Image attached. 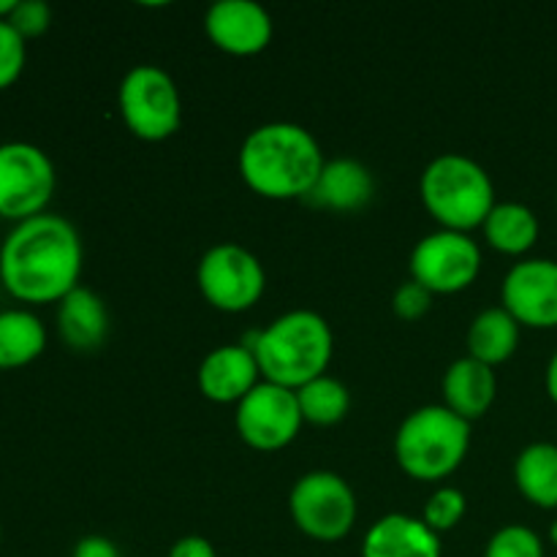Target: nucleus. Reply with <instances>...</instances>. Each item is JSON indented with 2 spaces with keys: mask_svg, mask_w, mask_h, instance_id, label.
Returning <instances> with one entry per match:
<instances>
[{
  "mask_svg": "<svg viewBox=\"0 0 557 557\" xmlns=\"http://www.w3.org/2000/svg\"><path fill=\"white\" fill-rule=\"evenodd\" d=\"M297 403L305 422L315 424V428H332L346 419L348 408H351V395L343 381L332 379V375H319L299 386Z\"/></svg>",
  "mask_w": 557,
  "mask_h": 557,
  "instance_id": "23",
  "label": "nucleus"
},
{
  "mask_svg": "<svg viewBox=\"0 0 557 557\" xmlns=\"http://www.w3.org/2000/svg\"><path fill=\"white\" fill-rule=\"evenodd\" d=\"M324 163L319 139L305 125L286 120L250 131L237 152L243 183L270 201L308 199Z\"/></svg>",
  "mask_w": 557,
  "mask_h": 557,
  "instance_id": "2",
  "label": "nucleus"
},
{
  "mask_svg": "<svg viewBox=\"0 0 557 557\" xmlns=\"http://www.w3.org/2000/svg\"><path fill=\"white\" fill-rule=\"evenodd\" d=\"M210 44L234 58H253L270 47L275 25L264 5L253 0H218L205 14Z\"/></svg>",
  "mask_w": 557,
  "mask_h": 557,
  "instance_id": "13",
  "label": "nucleus"
},
{
  "mask_svg": "<svg viewBox=\"0 0 557 557\" xmlns=\"http://www.w3.org/2000/svg\"><path fill=\"white\" fill-rule=\"evenodd\" d=\"M16 9V0H0V20H9Z\"/></svg>",
  "mask_w": 557,
  "mask_h": 557,
  "instance_id": "32",
  "label": "nucleus"
},
{
  "mask_svg": "<svg viewBox=\"0 0 557 557\" xmlns=\"http://www.w3.org/2000/svg\"><path fill=\"white\" fill-rule=\"evenodd\" d=\"M305 419L299 411L297 392L261 381L248 397L237 403L234 428L256 451H281L294 444Z\"/></svg>",
  "mask_w": 557,
  "mask_h": 557,
  "instance_id": "11",
  "label": "nucleus"
},
{
  "mask_svg": "<svg viewBox=\"0 0 557 557\" xmlns=\"http://www.w3.org/2000/svg\"><path fill=\"white\" fill-rule=\"evenodd\" d=\"M54 185V163L41 147L30 141L0 145V218L22 223L44 215Z\"/></svg>",
  "mask_w": 557,
  "mask_h": 557,
  "instance_id": "9",
  "label": "nucleus"
},
{
  "mask_svg": "<svg viewBox=\"0 0 557 557\" xmlns=\"http://www.w3.org/2000/svg\"><path fill=\"white\" fill-rule=\"evenodd\" d=\"M0 539H3V533H0Z\"/></svg>",
  "mask_w": 557,
  "mask_h": 557,
  "instance_id": "34",
  "label": "nucleus"
},
{
  "mask_svg": "<svg viewBox=\"0 0 557 557\" xmlns=\"http://www.w3.org/2000/svg\"><path fill=\"white\" fill-rule=\"evenodd\" d=\"M58 332L71 351H98L109 337L107 302L92 288L76 286L58 302Z\"/></svg>",
  "mask_w": 557,
  "mask_h": 557,
  "instance_id": "18",
  "label": "nucleus"
},
{
  "mask_svg": "<svg viewBox=\"0 0 557 557\" xmlns=\"http://www.w3.org/2000/svg\"><path fill=\"white\" fill-rule=\"evenodd\" d=\"M549 544L557 547V517L553 520V525H549Z\"/></svg>",
  "mask_w": 557,
  "mask_h": 557,
  "instance_id": "33",
  "label": "nucleus"
},
{
  "mask_svg": "<svg viewBox=\"0 0 557 557\" xmlns=\"http://www.w3.org/2000/svg\"><path fill=\"white\" fill-rule=\"evenodd\" d=\"M82 267L79 232L54 212L16 223L0 245V283L16 302H60L79 286Z\"/></svg>",
  "mask_w": 557,
  "mask_h": 557,
  "instance_id": "1",
  "label": "nucleus"
},
{
  "mask_svg": "<svg viewBox=\"0 0 557 557\" xmlns=\"http://www.w3.org/2000/svg\"><path fill=\"white\" fill-rule=\"evenodd\" d=\"M520 335L522 326L517 324L515 315L500 308V305H495V308L482 310L468 326V357L479 359L490 368H498V364L509 362L515 357L517 348H520Z\"/></svg>",
  "mask_w": 557,
  "mask_h": 557,
  "instance_id": "19",
  "label": "nucleus"
},
{
  "mask_svg": "<svg viewBox=\"0 0 557 557\" xmlns=\"http://www.w3.org/2000/svg\"><path fill=\"white\" fill-rule=\"evenodd\" d=\"M375 194L373 172L357 158H332L324 163L308 201L332 212H357Z\"/></svg>",
  "mask_w": 557,
  "mask_h": 557,
  "instance_id": "17",
  "label": "nucleus"
},
{
  "mask_svg": "<svg viewBox=\"0 0 557 557\" xmlns=\"http://www.w3.org/2000/svg\"><path fill=\"white\" fill-rule=\"evenodd\" d=\"M484 239L504 256H525L539 243L542 223L522 201H498L482 226Z\"/></svg>",
  "mask_w": 557,
  "mask_h": 557,
  "instance_id": "20",
  "label": "nucleus"
},
{
  "mask_svg": "<svg viewBox=\"0 0 557 557\" xmlns=\"http://www.w3.org/2000/svg\"><path fill=\"white\" fill-rule=\"evenodd\" d=\"M515 484L528 504L557 511V444H528L515 460Z\"/></svg>",
  "mask_w": 557,
  "mask_h": 557,
  "instance_id": "21",
  "label": "nucleus"
},
{
  "mask_svg": "<svg viewBox=\"0 0 557 557\" xmlns=\"http://www.w3.org/2000/svg\"><path fill=\"white\" fill-rule=\"evenodd\" d=\"M555 199H557V196H555Z\"/></svg>",
  "mask_w": 557,
  "mask_h": 557,
  "instance_id": "35",
  "label": "nucleus"
},
{
  "mask_svg": "<svg viewBox=\"0 0 557 557\" xmlns=\"http://www.w3.org/2000/svg\"><path fill=\"white\" fill-rule=\"evenodd\" d=\"M201 297L221 313H245L264 297L267 272L253 250L237 243H218L196 267Z\"/></svg>",
  "mask_w": 557,
  "mask_h": 557,
  "instance_id": "8",
  "label": "nucleus"
},
{
  "mask_svg": "<svg viewBox=\"0 0 557 557\" xmlns=\"http://www.w3.org/2000/svg\"><path fill=\"white\" fill-rule=\"evenodd\" d=\"M71 557H120V553L114 542H109L107 536H85L76 542Z\"/></svg>",
  "mask_w": 557,
  "mask_h": 557,
  "instance_id": "30",
  "label": "nucleus"
},
{
  "mask_svg": "<svg viewBox=\"0 0 557 557\" xmlns=\"http://www.w3.org/2000/svg\"><path fill=\"white\" fill-rule=\"evenodd\" d=\"M441 392H444V406L473 424L493 408L498 397V375L490 364L462 357L446 368Z\"/></svg>",
  "mask_w": 557,
  "mask_h": 557,
  "instance_id": "16",
  "label": "nucleus"
},
{
  "mask_svg": "<svg viewBox=\"0 0 557 557\" xmlns=\"http://www.w3.org/2000/svg\"><path fill=\"white\" fill-rule=\"evenodd\" d=\"M47 348V326L25 308L0 310V370H20Z\"/></svg>",
  "mask_w": 557,
  "mask_h": 557,
  "instance_id": "22",
  "label": "nucleus"
},
{
  "mask_svg": "<svg viewBox=\"0 0 557 557\" xmlns=\"http://www.w3.org/2000/svg\"><path fill=\"white\" fill-rule=\"evenodd\" d=\"M261 370L245 343H228L207 354L196 373L199 392L218 406H237L261 384Z\"/></svg>",
  "mask_w": 557,
  "mask_h": 557,
  "instance_id": "14",
  "label": "nucleus"
},
{
  "mask_svg": "<svg viewBox=\"0 0 557 557\" xmlns=\"http://www.w3.org/2000/svg\"><path fill=\"white\" fill-rule=\"evenodd\" d=\"M166 557H218L210 539L205 536H183L172 544Z\"/></svg>",
  "mask_w": 557,
  "mask_h": 557,
  "instance_id": "29",
  "label": "nucleus"
},
{
  "mask_svg": "<svg viewBox=\"0 0 557 557\" xmlns=\"http://www.w3.org/2000/svg\"><path fill=\"white\" fill-rule=\"evenodd\" d=\"M544 542L528 525H504L490 536L484 557H544Z\"/></svg>",
  "mask_w": 557,
  "mask_h": 557,
  "instance_id": "25",
  "label": "nucleus"
},
{
  "mask_svg": "<svg viewBox=\"0 0 557 557\" xmlns=\"http://www.w3.org/2000/svg\"><path fill=\"white\" fill-rule=\"evenodd\" d=\"M430 308H433V294L417 281H406L403 286H397L395 297H392V310L403 321H419L422 315H428Z\"/></svg>",
  "mask_w": 557,
  "mask_h": 557,
  "instance_id": "28",
  "label": "nucleus"
},
{
  "mask_svg": "<svg viewBox=\"0 0 557 557\" xmlns=\"http://www.w3.org/2000/svg\"><path fill=\"white\" fill-rule=\"evenodd\" d=\"M544 386H547L549 400L557 406V351L553 354V359H549V364H547V373H544Z\"/></svg>",
  "mask_w": 557,
  "mask_h": 557,
  "instance_id": "31",
  "label": "nucleus"
},
{
  "mask_svg": "<svg viewBox=\"0 0 557 557\" xmlns=\"http://www.w3.org/2000/svg\"><path fill=\"white\" fill-rule=\"evenodd\" d=\"M419 196L428 215L449 232L471 234L482 228L498 205L487 169L462 152H441L419 177Z\"/></svg>",
  "mask_w": 557,
  "mask_h": 557,
  "instance_id": "4",
  "label": "nucleus"
},
{
  "mask_svg": "<svg viewBox=\"0 0 557 557\" xmlns=\"http://www.w3.org/2000/svg\"><path fill=\"white\" fill-rule=\"evenodd\" d=\"M500 308L509 310L520 326L555 330L557 326V261L520 259L500 283Z\"/></svg>",
  "mask_w": 557,
  "mask_h": 557,
  "instance_id": "12",
  "label": "nucleus"
},
{
  "mask_svg": "<svg viewBox=\"0 0 557 557\" xmlns=\"http://www.w3.org/2000/svg\"><path fill=\"white\" fill-rule=\"evenodd\" d=\"M9 25L20 33L22 38H38L52 25V9L44 0H16L14 14L9 16Z\"/></svg>",
  "mask_w": 557,
  "mask_h": 557,
  "instance_id": "27",
  "label": "nucleus"
},
{
  "mask_svg": "<svg viewBox=\"0 0 557 557\" xmlns=\"http://www.w3.org/2000/svg\"><path fill=\"white\" fill-rule=\"evenodd\" d=\"M466 511H468V500L460 490L438 487L433 495H430L428 504H424L422 520L430 531H435L441 536V533L446 531H455V528L462 522V517H466Z\"/></svg>",
  "mask_w": 557,
  "mask_h": 557,
  "instance_id": "24",
  "label": "nucleus"
},
{
  "mask_svg": "<svg viewBox=\"0 0 557 557\" xmlns=\"http://www.w3.org/2000/svg\"><path fill=\"white\" fill-rule=\"evenodd\" d=\"M357 511L351 484L332 471L305 473L288 495V515L297 531L321 544L346 539L357 525Z\"/></svg>",
  "mask_w": 557,
  "mask_h": 557,
  "instance_id": "7",
  "label": "nucleus"
},
{
  "mask_svg": "<svg viewBox=\"0 0 557 557\" xmlns=\"http://www.w3.org/2000/svg\"><path fill=\"white\" fill-rule=\"evenodd\" d=\"M245 346L253 351L261 379L297 392L308 381L326 375L335 335L330 321L315 310H288L253 332Z\"/></svg>",
  "mask_w": 557,
  "mask_h": 557,
  "instance_id": "3",
  "label": "nucleus"
},
{
  "mask_svg": "<svg viewBox=\"0 0 557 557\" xmlns=\"http://www.w3.org/2000/svg\"><path fill=\"white\" fill-rule=\"evenodd\" d=\"M408 270L411 281L422 283L433 297L460 294L471 288L482 272V248L471 234L438 228L413 245Z\"/></svg>",
  "mask_w": 557,
  "mask_h": 557,
  "instance_id": "10",
  "label": "nucleus"
},
{
  "mask_svg": "<svg viewBox=\"0 0 557 557\" xmlns=\"http://www.w3.org/2000/svg\"><path fill=\"white\" fill-rule=\"evenodd\" d=\"M362 557H441V536L422 517L392 511L364 533Z\"/></svg>",
  "mask_w": 557,
  "mask_h": 557,
  "instance_id": "15",
  "label": "nucleus"
},
{
  "mask_svg": "<svg viewBox=\"0 0 557 557\" xmlns=\"http://www.w3.org/2000/svg\"><path fill=\"white\" fill-rule=\"evenodd\" d=\"M117 109L125 128L141 141H163L183 125L180 87L161 65H134L120 79Z\"/></svg>",
  "mask_w": 557,
  "mask_h": 557,
  "instance_id": "6",
  "label": "nucleus"
},
{
  "mask_svg": "<svg viewBox=\"0 0 557 557\" xmlns=\"http://www.w3.org/2000/svg\"><path fill=\"white\" fill-rule=\"evenodd\" d=\"M25 60L27 41L9 25V20H0V90L20 79Z\"/></svg>",
  "mask_w": 557,
  "mask_h": 557,
  "instance_id": "26",
  "label": "nucleus"
},
{
  "mask_svg": "<svg viewBox=\"0 0 557 557\" xmlns=\"http://www.w3.org/2000/svg\"><path fill=\"white\" fill-rule=\"evenodd\" d=\"M471 449V422L449 408L422 406L408 413L395 433V460L417 482H444L466 462Z\"/></svg>",
  "mask_w": 557,
  "mask_h": 557,
  "instance_id": "5",
  "label": "nucleus"
}]
</instances>
